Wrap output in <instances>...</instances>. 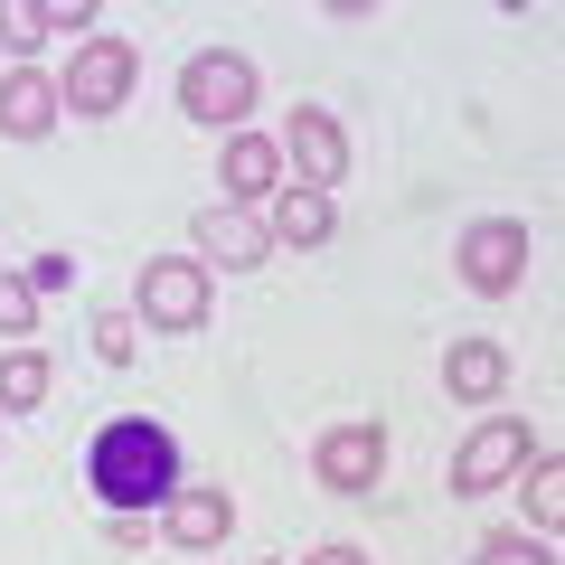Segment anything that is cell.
<instances>
[{"instance_id":"1","label":"cell","mask_w":565,"mask_h":565,"mask_svg":"<svg viewBox=\"0 0 565 565\" xmlns=\"http://www.w3.org/2000/svg\"><path fill=\"white\" fill-rule=\"evenodd\" d=\"M85 490H95L114 519L170 509V500H180V444H170V424H151V415H114L95 444H85Z\"/></svg>"},{"instance_id":"2","label":"cell","mask_w":565,"mask_h":565,"mask_svg":"<svg viewBox=\"0 0 565 565\" xmlns=\"http://www.w3.org/2000/svg\"><path fill=\"white\" fill-rule=\"evenodd\" d=\"M180 114L207 122V132H245V114H255V57L199 47V57L180 66Z\"/></svg>"},{"instance_id":"3","label":"cell","mask_w":565,"mask_h":565,"mask_svg":"<svg viewBox=\"0 0 565 565\" xmlns=\"http://www.w3.org/2000/svg\"><path fill=\"white\" fill-rule=\"evenodd\" d=\"M132 76H141L132 39H85V47H76V66L57 76V104H66L76 122H104V114H122V95H132Z\"/></svg>"},{"instance_id":"4","label":"cell","mask_w":565,"mask_h":565,"mask_svg":"<svg viewBox=\"0 0 565 565\" xmlns=\"http://www.w3.org/2000/svg\"><path fill=\"white\" fill-rule=\"evenodd\" d=\"M311 471H321V490H340V500H377V481H386V424L377 415L330 424L321 444H311Z\"/></svg>"},{"instance_id":"5","label":"cell","mask_w":565,"mask_h":565,"mask_svg":"<svg viewBox=\"0 0 565 565\" xmlns=\"http://www.w3.org/2000/svg\"><path fill=\"white\" fill-rule=\"evenodd\" d=\"M132 321L151 330H199L207 321V264L199 255H151L132 282Z\"/></svg>"},{"instance_id":"6","label":"cell","mask_w":565,"mask_h":565,"mask_svg":"<svg viewBox=\"0 0 565 565\" xmlns=\"http://www.w3.org/2000/svg\"><path fill=\"white\" fill-rule=\"evenodd\" d=\"M527 255H537V245H527V226L519 217H481V226H462V282L471 292H490V302H500V292H519L527 282Z\"/></svg>"},{"instance_id":"7","label":"cell","mask_w":565,"mask_h":565,"mask_svg":"<svg viewBox=\"0 0 565 565\" xmlns=\"http://www.w3.org/2000/svg\"><path fill=\"white\" fill-rule=\"evenodd\" d=\"M527 424L519 415H490L481 434H471L462 452H452V500H481V490H500V481H519V462H527Z\"/></svg>"},{"instance_id":"8","label":"cell","mask_w":565,"mask_h":565,"mask_svg":"<svg viewBox=\"0 0 565 565\" xmlns=\"http://www.w3.org/2000/svg\"><path fill=\"white\" fill-rule=\"evenodd\" d=\"M274 151L292 161V180H302V189H340V180H349V132L321 114V104H302V114L282 122Z\"/></svg>"},{"instance_id":"9","label":"cell","mask_w":565,"mask_h":565,"mask_svg":"<svg viewBox=\"0 0 565 565\" xmlns=\"http://www.w3.org/2000/svg\"><path fill=\"white\" fill-rule=\"evenodd\" d=\"M274 255V236H264L245 207H199V264H226V274H255V264Z\"/></svg>"},{"instance_id":"10","label":"cell","mask_w":565,"mask_h":565,"mask_svg":"<svg viewBox=\"0 0 565 565\" xmlns=\"http://www.w3.org/2000/svg\"><path fill=\"white\" fill-rule=\"evenodd\" d=\"M57 114H66V104H57V85H47L39 66L0 76V132H10V141H47V132H57Z\"/></svg>"},{"instance_id":"11","label":"cell","mask_w":565,"mask_h":565,"mask_svg":"<svg viewBox=\"0 0 565 565\" xmlns=\"http://www.w3.org/2000/svg\"><path fill=\"white\" fill-rule=\"evenodd\" d=\"M444 386H452L462 405H490V396L509 386V349H500V340H452V349H444Z\"/></svg>"},{"instance_id":"12","label":"cell","mask_w":565,"mask_h":565,"mask_svg":"<svg viewBox=\"0 0 565 565\" xmlns=\"http://www.w3.org/2000/svg\"><path fill=\"white\" fill-rule=\"evenodd\" d=\"M161 527L189 546V556H199V546H217L226 527H236V500H226V490H180V500L161 509Z\"/></svg>"},{"instance_id":"13","label":"cell","mask_w":565,"mask_h":565,"mask_svg":"<svg viewBox=\"0 0 565 565\" xmlns=\"http://www.w3.org/2000/svg\"><path fill=\"white\" fill-rule=\"evenodd\" d=\"M282 180V151L264 132H226V207H245V199H264V189Z\"/></svg>"},{"instance_id":"14","label":"cell","mask_w":565,"mask_h":565,"mask_svg":"<svg viewBox=\"0 0 565 565\" xmlns=\"http://www.w3.org/2000/svg\"><path fill=\"white\" fill-rule=\"evenodd\" d=\"M330 226H340V207H330V189H302V180H292V189L274 199V226H264V236H282V245H321Z\"/></svg>"},{"instance_id":"15","label":"cell","mask_w":565,"mask_h":565,"mask_svg":"<svg viewBox=\"0 0 565 565\" xmlns=\"http://www.w3.org/2000/svg\"><path fill=\"white\" fill-rule=\"evenodd\" d=\"M519 500H527V519H537V537L565 519V462H556V452H527V462H519Z\"/></svg>"},{"instance_id":"16","label":"cell","mask_w":565,"mask_h":565,"mask_svg":"<svg viewBox=\"0 0 565 565\" xmlns=\"http://www.w3.org/2000/svg\"><path fill=\"white\" fill-rule=\"evenodd\" d=\"M47 405V359L39 349H0V415H39Z\"/></svg>"},{"instance_id":"17","label":"cell","mask_w":565,"mask_h":565,"mask_svg":"<svg viewBox=\"0 0 565 565\" xmlns=\"http://www.w3.org/2000/svg\"><path fill=\"white\" fill-rule=\"evenodd\" d=\"M39 330V292H29V274H0V340H29Z\"/></svg>"},{"instance_id":"18","label":"cell","mask_w":565,"mask_h":565,"mask_svg":"<svg viewBox=\"0 0 565 565\" xmlns=\"http://www.w3.org/2000/svg\"><path fill=\"white\" fill-rule=\"evenodd\" d=\"M132 349H141V321H132V311H104V321H95V359L104 367H132Z\"/></svg>"},{"instance_id":"19","label":"cell","mask_w":565,"mask_h":565,"mask_svg":"<svg viewBox=\"0 0 565 565\" xmlns=\"http://www.w3.org/2000/svg\"><path fill=\"white\" fill-rule=\"evenodd\" d=\"M39 39H47L39 0H0V47H39Z\"/></svg>"},{"instance_id":"20","label":"cell","mask_w":565,"mask_h":565,"mask_svg":"<svg viewBox=\"0 0 565 565\" xmlns=\"http://www.w3.org/2000/svg\"><path fill=\"white\" fill-rule=\"evenodd\" d=\"M471 565H556V556H546V537H527V527H519V537H481V556H471Z\"/></svg>"},{"instance_id":"21","label":"cell","mask_w":565,"mask_h":565,"mask_svg":"<svg viewBox=\"0 0 565 565\" xmlns=\"http://www.w3.org/2000/svg\"><path fill=\"white\" fill-rule=\"evenodd\" d=\"M39 10H47V39H95V0H39Z\"/></svg>"},{"instance_id":"22","label":"cell","mask_w":565,"mask_h":565,"mask_svg":"<svg viewBox=\"0 0 565 565\" xmlns=\"http://www.w3.org/2000/svg\"><path fill=\"white\" fill-rule=\"evenodd\" d=\"M66 282H76V255H39V264H29V292H39V302L66 292Z\"/></svg>"},{"instance_id":"23","label":"cell","mask_w":565,"mask_h":565,"mask_svg":"<svg viewBox=\"0 0 565 565\" xmlns=\"http://www.w3.org/2000/svg\"><path fill=\"white\" fill-rule=\"evenodd\" d=\"M302 565H367V556H359V546H311Z\"/></svg>"}]
</instances>
